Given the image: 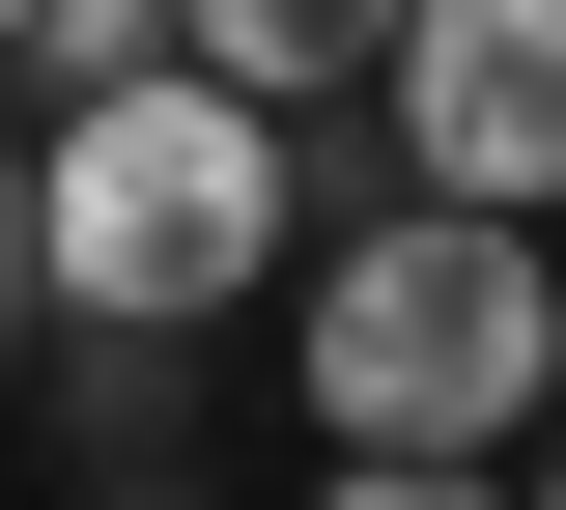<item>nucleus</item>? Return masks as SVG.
Here are the masks:
<instances>
[{
	"mask_svg": "<svg viewBox=\"0 0 566 510\" xmlns=\"http://www.w3.org/2000/svg\"><path fill=\"white\" fill-rule=\"evenodd\" d=\"M312 227V114H255L227 58H142L29 114V341L57 368H199Z\"/></svg>",
	"mask_w": 566,
	"mask_h": 510,
	"instance_id": "obj_1",
	"label": "nucleus"
},
{
	"mask_svg": "<svg viewBox=\"0 0 566 510\" xmlns=\"http://www.w3.org/2000/svg\"><path fill=\"white\" fill-rule=\"evenodd\" d=\"M283 397L312 454H538V312H566V227L510 199H368V227H283Z\"/></svg>",
	"mask_w": 566,
	"mask_h": 510,
	"instance_id": "obj_2",
	"label": "nucleus"
},
{
	"mask_svg": "<svg viewBox=\"0 0 566 510\" xmlns=\"http://www.w3.org/2000/svg\"><path fill=\"white\" fill-rule=\"evenodd\" d=\"M368 114H397L424 199L566 227V0H397V29H368Z\"/></svg>",
	"mask_w": 566,
	"mask_h": 510,
	"instance_id": "obj_3",
	"label": "nucleus"
},
{
	"mask_svg": "<svg viewBox=\"0 0 566 510\" xmlns=\"http://www.w3.org/2000/svg\"><path fill=\"white\" fill-rule=\"evenodd\" d=\"M368 29H397V0H170V58H227L255 114H340V85H368Z\"/></svg>",
	"mask_w": 566,
	"mask_h": 510,
	"instance_id": "obj_4",
	"label": "nucleus"
},
{
	"mask_svg": "<svg viewBox=\"0 0 566 510\" xmlns=\"http://www.w3.org/2000/svg\"><path fill=\"white\" fill-rule=\"evenodd\" d=\"M312 510H510V454H312Z\"/></svg>",
	"mask_w": 566,
	"mask_h": 510,
	"instance_id": "obj_5",
	"label": "nucleus"
},
{
	"mask_svg": "<svg viewBox=\"0 0 566 510\" xmlns=\"http://www.w3.org/2000/svg\"><path fill=\"white\" fill-rule=\"evenodd\" d=\"M57 510H227V482H170V454H85V482H57Z\"/></svg>",
	"mask_w": 566,
	"mask_h": 510,
	"instance_id": "obj_6",
	"label": "nucleus"
},
{
	"mask_svg": "<svg viewBox=\"0 0 566 510\" xmlns=\"http://www.w3.org/2000/svg\"><path fill=\"white\" fill-rule=\"evenodd\" d=\"M0 341H29V114H0Z\"/></svg>",
	"mask_w": 566,
	"mask_h": 510,
	"instance_id": "obj_7",
	"label": "nucleus"
},
{
	"mask_svg": "<svg viewBox=\"0 0 566 510\" xmlns=\"http://www.w3.org/2000/svg\"><path fill=\"white\" fill-rule=\"evenodd\" d=\"M510 510H566V454H510Z\"/></svg>",
	"mask_w": 566,
	"mask_h": 510,
	"instance_id": "obj_8",
	"label": "nucleus"
},
{
	"mask_svg": "<svg viewBox=\"0 0 566 510\" xmlns=\"http://www.w3.org/2000/svg\"><path fill=\"white\" fill-rule=\"evenodd\" d=\"M538 426H566V312H538Z\"/></svg>",
	"mask_w": 566,
	"mask_h": 510,
	"instance_id": "obj_9",
	"label": "nucleus"
},
{
	"mask_svg": "<svg viewBox=\"0 0 566 510\" xmlns=\"http://www.w3.org/2000/svg\"><path fill=\"white\" fill-rule=\"evenodd\" d=\"M0 29H29V0H0Z\"/></svg>",
	"mask_w": 566,
	"mask_h": 510,
	"instance_id": "obj_10",
	"label": "nucleus"
}]
</instances>
